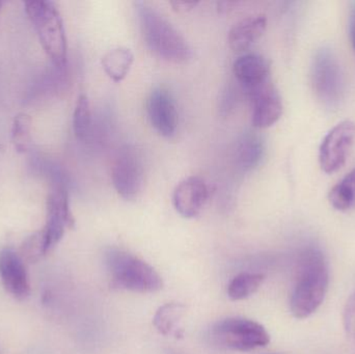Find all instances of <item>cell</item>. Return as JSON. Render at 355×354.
Segmentation results:
<instances>
[{"instance_id": "cell-14", "label": "cell", "mask_w": 355, "mask_h": 354, "mask_svg": "<svg viewBox=\"0 0 355 354\" xmlns=\"http://www.w3.org/2000/svg\"><path fill=\"white\" fill-rule=\"evenodd\" d=\"M233 73L238 82L241 83L243 89L248 93L268 82L270 67L263 56L248 53L235 60Z\"/></svg>"}, {"instance_id": "cell-22", "label": "cell", "mask_w": 355, "mask_h": 354, "mask_svg": "<svg viewBox=\"0 0 355 354\" xmlns=\"http://www.w3.org/2000/svg\"><path fill=\"white\" fill-rule=\"evenodd\" d=\"M12 143L18 153H26L31 143V120L26 114L15 116L12 124Z\"/></svg>"}, {"instance_id": "cell-12", "label": "cell", "mask_w": 355, "mask_h": 354, "mask_svg": "<svg viewBox=\"0 0 355 354\" xmlns=\"http://www.w3.org/2000/svg\"><path fill=\"white\" fill-rule=\"evenodd\" d=\"M208 197L209 189L204 179L191 176L177 185L173 193V204L180 215L193 218L200 213Z\"/></svg>"}, {"instance_id": "cell-25", "label": "cell", "mask_w": 355, "mask_h": 354, "mask_svg": "<svg viewBox=\"0 0 355 354\" xmlns=\"http://www.w3.org/2000/svg\"><path fill=\"white\" fill-rule=\"evenodd\" d=\"M349 35L355 51V1L352 2L349 10Z\"/></svg>"}, {"instance_id": "cell-21", "label": "cell", "mask_w": 355, "mask_h": 354, "mask_svg": "<svg viewBox=\"0 0 355 354\" xmlns=\"http://www.w3.org/2000/svg\"><path fill=\"white\" fill-rule=\"evenodd\" d=\"M73 129L75 135L80 141H87L91 135L92 110L89 98L79 96L73 114Z\"/></svg>"}, {"instance_id": "cell-13", "label": "cell", "mask_w": 355, "mask_h": 354, "mask_svg": "<svg viewBox=\"0 0 355 354\" xmlns=\"http://www.w3.org/2000/svg\"><path fill=\"white\" fill-rule=\"evenodd\" d=\"M148 116L152 126L162 136L175 135L179 123L176 104L171 94L164 89H156L148 99Z\"/></svg>"}, {"instance_id": "cell-17", "label": "cell", "mask_w": 355, "mask_h": 354, "mask_svg": "<svg viewBox=\"0 0 355 354\" xmlns=\"http://www.w3.org/2000/svg\"><path fill=\"white\" fill-rule=\"evenodd\" d=\"M185 307L179 303H168L160 307L154 316V326L164 336H180V322Z\"/></svg>"}, {"instance_id": "cell-5", "label": "cell", "mask_w": 355, "mask_h": 354, "mask_svg": "<svg viewBox=\"0 0 355 354\" xmlns=\"http://www.w3.org/2000/svg\"><path fill=\"white\" fill-rule=\"evenodd\" d=\"M211 340L216 346L227 351H250L268 345L270 336L258 322L244 318H227L213 326Z\"/></svg>"}, {"instance_id": "cell-16", "label": "cell", "mask_w": 355, "mask_h": 354, "mask_svg": "<svg viewBox=\"0 0 355 354\" xmlns=\"http://www.w3.org/2000/svg\"><path fill=\"white\" fill-rule=\"evenodd\" d=\"M135 55L128 48L118 47L108 51L102 58V67L107 76L121 82L128 75L132 66Z\"/></svg>"}, {"instance_id": "cell-3", "label": "cell", "mask_w": 355, "mask_h": 354, "mask_svg": "<svg viewBox=\"0 0 355 354\" xmlns=\"http://www.w3.org/2000/svg\"><path fill=\"white\" fill-rule=\"evenodd\" d=\"M105 262L112 284L119 288L137 293H155L164 286L162 276L151 265L127 251L110 249Z\"/></svg>"}, {"instance_id": "cell-26", "label": "cell", "mask_w": 355, "mask_h": 354, "mask_svg": "<svg viewBox=\"0 0 355 354\" xmlns=\"http://www.w3.org/2000/svg\"><path fill=\"white\" fill-rule=\"evenodd\" d=\"M172 4L179 12H186V10L194 8V6L198 4V2L175 1L172 2Z\"/></svg>"}, {"instance_id": "cell-8", "label": "cell", "mask_w": 355, "mask_h": 354, "mask_svg": "<svg viewBox=\"0 0 355 354\" xmlns=\"http://www.w3.org/2000/svg\"><path fill=\"white\" fill-rule=\"evenodd\" d=\"M355 141V123L343 121L336 125L323 139L319 150L321 168L327 174L339 170L347 159Z\"/></svg>"}, {"instance_id": "cell-15", "label": "cell", "mask_w": 355, "mask_h": 354, "mask_svg": "<svg viewBox=\"0 0 355 354\" xmlns=\"http://www.w3.org/2000/svg\"><path fill=\"white\" fill-rule=\"evenodd\" d=\"M267 19L264 15L250 16L232 27L227 37L230 47L234 51L248 50L266 30Z\"/></svg>"}, {"instance_id": "cell-20", "label": "cell", "mask_w": 355, "mask_h": 354, "mask_svg": "<svg viewBox=\"0 0 355 354\" xmlns=\"http://www.w3.org/2000/svg\"><path fill=\"white\" fill-rule=\"evenodd\" d=\"M329 202L339 211L355 207V168L331 189Z\"/></svg>"}, {"instance_id": "cell-23", "label": "cell", "mask_w": 355, "mask_h": 354, "mask_svg": "<svg viewBox=\"0 0 355 354\" xmlns=\"http://www.w3.org/2000/svg\"><path fill=\"white\" fill-rule=\"evenodd\" d=\"M48 253L49 251H48L45 234L43 230H41L25 239L24 242L21 245L19 255L22 258L23 261L35 263Z\"/></svg>"}, {"instance_id": "cell-19", "label": "cell", "mask_w": 355, "mask_h": 354, "mask_svg": "<svg viewBox=\"0 0 355 354\" xmlns=\"http://www.w3.org/2000/svg\"><path fill=\"white\" fill-rule=\"evenodd\" d=\"M264 154V145L259 137L248 135L238 143L236 158L238 164L243 170H252L258 166Z\"/></svg>"}, {"instance_id": "cell-18", "label": "cell", "mask_w": 355, "mask_h": 354, "mask_svg": "<svg viewBox=\"0 0 355 354\" xmlns=\"http://www.w3.org/2000/svg\"><path fill=\"white\" fill-rule=\"evenodd\" d=\"M265 276L261 274L243 272L238 274L227 286V297L232 301H243L252 297L262 286Z\"/></svg>"}, {"instance_id": "cell-1", "label": "cell", "mask_w": 355, "mask_h": 354, "mask_svg": "<svg viewBox=\"0 0 355 354\" xmlns=\"http://www.w3.org/2000/svg\"><path fill=\"white\" fill-rule=\"evenodd\" d=\"M329 285V270L324 255L318 249L304 251L290 301L294 317L306 319L313 315L324 301Z\"/></svg>"}, {"instance_id": "cell-2", "label": "cell", "mask_w": 355, "mask_h": 354, "mask_svg": "<svg viewBox=\"0 0 355 354\" xmlns=\"http://www.w3.org/2000/svg\"><path fill=\"white\" fill-rule=\"evenodd\" d=\"M141 33L149 49L162 60L185 62L191 57V48L172 23L145 2H137Z\"/></svg>"}, {"instance_id": "cell-6", "label": "cell", "mask_w": 355, "mask_h": 354, "mask_svg": "<svg viewBox=\"0 0 355 354\" xmlns=\"http://www.w3.org/2000/svg\"><path fill=\"white\" fill-rule=\"evenodd\" d=\"M312 83L323 105L329 108L339 105L343 97V73L337 55L329 48H321L313 58Z\"/></svg>"}, {"instance_id": "cell-24", "label": "cell", "mask_w": 355, "mask_h": 354, "mask_svg": "<svg viewBox=\"0 0 355 354\" xmlns=\"http://www.w3.org/2000/svg\"><path fill=\"white\" fill-rule=\"evenodd\" d=\"M344 328L347 335L355 338V291L348 299L344 311Z\"/></svg>"}, {"instance_id": "cell-11", "label": "cell", "mask_w": 355, "mask_h": 354, "mask_svg": "<svg viewBox=\"0 0 355 354\" xmlns=\"http://www.w3.org/2000/svg\"><path fill=\"white\" fill-rule=\"evenodd\" d=\"M0 281L8 294L18 301L31 295V284L24 261L18 253L10 249L0 251Z\"/></svg>"}, {"instance_id": "cell-7", "label": "cell", "mask_w": 355, "mask_h": 354, "mask_svg": "<svg viewBox=\"0 0 355 354\" xmlns=\"http://www.w3.org/2000/svg\"><path fill=\"white\" fill-rule=\"evenodd\" d=\"M112 180L123 199L132 201L139 197L145 182V164L135 145H126L119 150L112 164Z\"/></svg>"}, {"instance_id": "cell-4", "label": "cell", "mask_w": 355, "mask_h": 354, "mask_svg": "<svg viewBox=\"0 0 355 354\" xmlns=\"http://www.w3.org/2000/svg\"><path fill=\"white\" fill-rule=\"evenodd\" d=\"M24 4L25 12L37 31L42 47L56 68H64L68 47L60 10L51 1H27Z\"/></svg>"}, {"instance_id": "cell-9", "label": "cell", "mask_w": 355, "mask_h": 354, "mask_svg": "<svg viewBox=\"0 0 355 354\" xmlns=\"http://www.w3.org/2000/svg\"><path fill=\"white\" fill-rule=\"evenodd\" d=\"M74 224L68 191L64 186H56L48 195L47 216L43 229L48 251H52L62 240L67 230L72 229Z\"/></svg>"}, {"instance_id": "cell-10", "label": "cell", "mask_w": 355, "mask_h": 354, "mask_svg": "<svg viewBox=\"0 0 355 354\" xmlns=\"http://www.w3.org/2000/svg\"><path fill=\"white\" fill-rule=\"evenodd\" d=\"M248 95L252 101V122L254 127L268 128L281 118L283 102L279 91L270 81L248 91Z\"/></svg>"}]
</instances>
